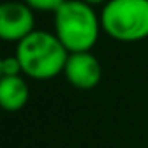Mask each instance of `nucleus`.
Wrapping results in <instances>:
<instances>
[{"label":"nucleus","instance_id":"obj_1","mask_svg":"<svg viewBox=\"0 0 148 148\" xmlns=\"http://www.w3.org/2000/svg\"><path fill=\"white\" fill-rule=\"evenodd\" d=\"M14 54L21 63L23 75L33 80H51L63 73L70 56L56 33L45 30H35L16 44Z\"/></svg>","mask_w":148,"mask_h":148},{"label":"nucleus","instance_id":"obj_2","mask_svg":"<svg viewBox=\"0 0 148 148\" xmlns=\"http://www.w3.org/2000/svg\"><path fill=\"white\" fill-rule=\"evenodd\" d=\"M101 32L99 14L82 0H66L54 14V33L70 54L91 52Z\"/></svg>","mask_w":148,"mask_h":148},{"label":"nucleus","instance_id":"obj_3","mask_svg":"<svg viewBox=\"0 0 148 148\" xmlns=\"http://www.w3.org/2000/svg\"><path fill=\"white\" fill-rule=\"evenodd\" d=\"M103 32L124 44L148 38V0H108L99 12Z\"/></svg>","mask_w":148,"mask_h":148},{"label":"nucleus","instance_id":"obj_4","mask_svg":"<svg viewBox=\"0 0 148 148\" xmlns=\"http://www.w3.org/2000/svg\"><path fill=\"white\" fill-rule=\"evenodd\" d=\"M35 32V12L19 0H9L0 5V38L19 44Z\"/></svg>","mask_w":148,"mask_h":148},{"label":"nucleus","instance_id":"obj_5","mask_svg":"<svg viewBox=\"0 0 148 148\" xmlns=\"http://www.w3.org/2000/svg\"><path fill=\"white\" fill-rule=\"evenodd\" d=\"M101 63L92 52H71L63 70L66 82L80 91L94 89L101 80Z\"/></svg>","mask_w":148,"mask_h":148},{"label":"nucleus","instance_id":"obj_6","mask_svg":"<svg viewBox=\"0 0 148 148\" xmlns=\"http://www.w3.org/2000/svg\"><path fill=\"white\" fill-rule=\"evenodd\" d=\"M30 99V87L23 75L2 77L0 80V105L5 112H19Z\"/></svg>","mask_w":148,"mask_h":148},{"label":"nucleus","instance_id":"obj_7","mask_svg":"<svg viewBox=\"0 0 148 148\" xmlns=\"http://www.w3.org/2000/svg\"><path fill=\"white\" fill-rule=\"evenodd\" d=\"M23 2L33 12H52V14H56V11L66 0H23Z\"/></svg>","mask_w":148,"mask_h":148},{"label":"nucleus","instance_id":"obj_8","mask_svg":"<svg viewBox=\"0 0 148 148\" xmlns=\"http://www.w3.org/2000/svg\"><path fill=\"white\" fill-rule=\"evenodd\" d=\"M0 73H2V77H19V75H23V68H21V63L16 58V54L5 56L0 61Z\"/></svg>","mask_w":148,"mask_h":148},{"label":"nucleus","instance_id":"obj_9","mask_svg":"<svg viewBox=\"0 0 148 148\" xmlns=\"http://www.w3.org/2000/svg\"><path fill=\"white\" fill-rule=\"evenodd\" d=\"M82 2H84V4H87V5H91V7H94V9H96V7H98V5H101V7H103V5H105V4H106V2H108V0H82Z\"/></svg>","mask_w":148,"mask_h":148}]
</instances>
